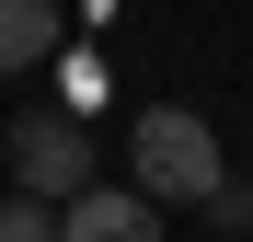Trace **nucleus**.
Instances as JSON below:
<instances>
[{"mask_svg": "<svg viewBox=\"0 0 253 242\" xmlns=\"http://www.w3.org/2000/svg\"><path fill=\"white\" fill-rule=\"evenodd\" d=\"M126 173H138L150 208H196V196L230 185V161H219V127H207L196 104H138V127H126Z\"/></svg>", "mask_w": 253, "mask_h": 242, "instance_id": "f257e3e1", "label": "nucleus"}, {"mask_svg": "<svg viewBox=\"0 0 253 242\" xmlns=\"http://www.w3.org/2000/svg\"><path fill=\"white\" fill-rule=\"evenodd\" d=\"M92 139L69 127V115H46V127H12V196H35V208H69V196H92Z\"/></svg>", "mask_w": 253, "mask_h": 242, "instance_id": "f03ea898", "label": "nucleus"}, {"mask_svg": "<svg viewBox=\"0 0 253 242\" xmlns=\"http://www.w3.org/2000/svg\"><path fill=\"white\" fill-rule=\"evenodd\" d=\"M58 242H161V208L138 185H92V196L58 208Z\"/></svg>", "mask_w": 253, "mask_h": 242, "instance_id": "7ed1b4c3", "label": "nucleus"}, {"mask_svg": "<svg viewBox=\"0 0 253 242\" xmlns=\"http://www.w3.org/2000/svg\"><path fill=\"white\" fill-rule=\"evenodd\" d=\"M58 47V0H0V81Z\"/></svg>", "mask_w": 253, "mask_h": 242, "instance_id": "20e7f679", "label": "nucleus"}, {"mask_svg": "<svg viewBox=\"0 0 253 242\" xmlns=\"http://www.w3.org/2000/svg\"><path fill=\"white\" fill-rule=\"evenodd\" d=\"M0 242H58V208H35V196H0Z\"/></svg>", "mask_w": 253, "mask_h": 242, "instance_id": "39448f33", "label": "nucleus"}]
</instances>
